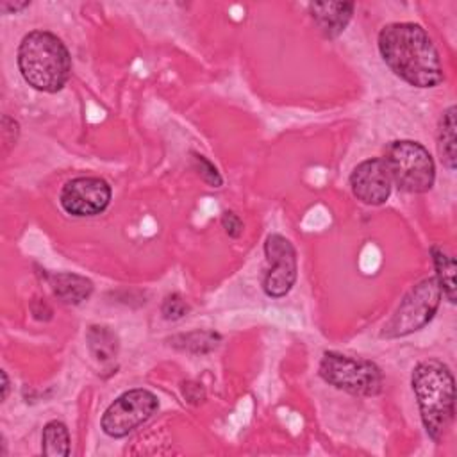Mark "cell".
Here are the masks:
<instances>
[{
    "mask_svg": "<svg viewBox=\"0 0 457 457\" xmlns=\"http://www.w3.org/2000/svg\"><path fill=\"white\" fill-rule=\"evenodd\" d=\"M184 396L193 402V403H198L204 400V389L200 384H195V382H186L184 384Z\"/></svg>",
    "mask_w": 457,
    "mask_h": 457,
    "instance_id": "44dd1931",
    "label": "cell"
},
{
    "mask_svg": "<svg viewBox=\"0 0 457 457\" xmlns=\"http://www.w3.org/2000/svg\"><path fill=\"white\" fill-rule=\"evenodd\" d=\"M18 68L25 82L34 89L57 93L70 79L71 57L55 34L32 30L20 43Z\"/></svg>",
    "mask_w": 457,
    "mask_h": 457,
    "instance_id": "7a4b0ae2",
    "label": "cell"
},
{
    "mask_svg": "<svg viewBox=\"0 0 457 457\" xmlns=\"http://www.w3.org/2000/svg\"><path fill=\"white\" fill-rule=\"evenodd\" d=\"M221 225L225 228V232L230 236V237H239L241 232H243V221L241 218L236 214V212H223L221 216Z\"/></svg>",
    "mask_w": 457,
    "mask_h": 457,
    "instance_id": "ffe728a7",
    "label": "cell"
},
{
    "mask_svg": "<svg viewBox=\"0 0 457 457\" xmlns=\"http://www.w3.org/2000/svg\"><path fill=\"white\" fill-rule=\"evenodd\" d=\"M268 270L264 273L262 289L271 298H280L291 291L296 280V252L289 239L280 234L268 236L264 243Z\"/></svg>",
    "mask_w": 457,
    "mask_h": 457,
    "instance_id": "ba28073f",
    "label": "cell"
},
{
    "mask_svg": "<svg viewBox=\"0 0 457 457\" xmlns=\"http://www.w3.org/2000/svg\"><path fill=\"white\" fill-rule=\"evenodd\" d=\"M391 182L407 193H425L434 186L436 166L428 150L411 139L393 141L384 157Z\"/></svg>",
    "mask_w": 457,
    "mask_h": 457,
    "instance_id": "277c9868",
    "label": "cell"
},
{
    "mask_svg": "<svg viewBox=\"0 0 457 457\" xmlns=\"http://www.w3.org/2000/svg\"><path fill=\"white\" fill-rule=\"evenodd\" d=\"M9 393V380H7V373L2 370V400L7 398Z\"/></svg>",
    "mask_w": 457,
    "mask_h": 457,
    "instance_id": "603a6c76",
    "label": "cell"
},
{
    "mask_svg": "<svg viewBox=\"0 0 457 457\" xmlns=\"http://www.w3.org/2000/svg\"><path fill=\"white\" fill-rule=\"evenodd\" d=\"M411 382L427 434L441 441L455 414V384L450 368L437 359L421 361Z\"/></svg>",
    "mask_w": 457,
    "mask_h": 457,
    "instance_id": "3957f363",
    "label": "cell"
},
{
    "mask_svg": "<svg viewBox=\"0 0 457 457\" xmlns=\"http://www.w3.org/2000/svg\"><path fill=\"white\" fill-rule=\"evenodd\" d=\"M430 253L436 268V280L441 287V295L450 303H455V261L441 246H432Z\"/></svg>",
    "mask_w": 457,
    "mask_h": 457,
    "instance_id": "5bb4252c",
    "label": "cell"
},
{
    "mask_svg": "<svg viewBox=\"0 0 457 457\" xmlns=\"http://www.w3.org/2000/svg\"><path fill=\"white\" fill-rule=\"evenodd\" d=\"M391 177L384 159L373 157L359 162L350 173L352 193L366 205H380L391 195Z\"/></svg>",
    "mask_w": 457,
    "mask_h": 457,
    "instance_id": "30bf717a",
    "label": "cell"
},
{
    "mask_svg": "<svg viewBox=\"0 0 457 457\" xmlns=\"http://www.w3.org/2000/svg\"><path fill=\"white\" fill-rule=\"evenodd\" d=\"M50 286L54 295L68 305H79L93 293V284L89 278L70 271L50 275Z\"/></svg>",
    "mask_w": 457,
    "mask_h": 457,
    "instance_id": "7c38bea8",
    "label": "cell"
},
{
    "mask_svg": "<svg viewBox=\"0 0 457 457\" xmlns=\"http://www.w3.org/2000/svg\"><path fill=\"white\" fill-rule=\"evenodd\" d=\"M437 152H439L441 162L448 170H455V159H457V152H455V105L448 107L443 112L441 120H439Z\"/></svg>",
    "mask_w": 457,
    "mask_h": 457,
    "instance_id": "4fadbf2b",
    "label": "cell"
},
{
    "mask_svg": "<svg viewBox=\"0 0 457 457\" xmlns=\"http://www.w3.org/2000/svg\"><path fill=\"white\" fill-rule=\"evenodd\" d=\"M43 455L68 457L70 455V432L62 421L52 420L43 428Z\"/></svg>",
    "mask_w": 457,
    "mask_h": 457,
    "instance_id": "9a60e30c",
    "label": "cell"
},
{
    "mask_svg": "<svg viewBox=\"0 0 457 457\" xmlns=\"http://www.w3.org/2000/svg\"><path fill=\"white\" fill-rule=\"evenodd\" d=\"M441 287L436 277L418 282L400 302L391 320L384 325L382 337L395 339L425 327L436 314L441 302Z\"/></svg>",
    "mask_w": 457,
    "mask_h": 457,
    "instance_id": "8992f818",
    "label": "cell"
},
{
    "mask_svg": "<svg viewBox=\"0 0 457 457\" xmlns=\"http://www.w3.org/2000/svg\"><path fill=\"white\" fill-rule=\"evenodd\" d=\"M320 375L330 386L357 396H375L382 391L384 384L382 371L375 362L337 352L323 353Z\"/></svg>",
    "mask_w": 457,
    "mask_h": 457,
    "instance_id": "5b68a950",
    "label": "cell"
},
{
    "mask_svg": "<svg viewBox=\"0 0 457 457\" xmlns=\"http://www.w3.org/2000/svg\"><path fill=\"white\" fill-rule=\"evenodd\" d=\"M193 162H195V168L198 171V175L204 179V182H207L211 187H220L221 186V175L218 173L216 166L205 159L204 155L200 154H193Z\"/></svg>",
    "mask_w": 457,
    "mask_h": 457,
    "instance_id": "d6986e66",
    "label": "cell"
},
{
    "mask_svg": "<svg viewBox=\"0 0 457 457\" xmlns=\"http://www.w3.org/2000/svg\"><path fill=\"white\" fill-rule=\"evenodd\" d=\"M220 336L211 330H195L187 334H179L171 339L175 348L191 352V353H207L218 346Z\"/></svg>",
    "mask_w": 457,
    "mask_h": 457,
    "instance_id": "e0dca14e",
    "label": "cell"
},
{
    "mask_svg": "<svg viewBox=\"0 0 457 457\" xmlns=\"http://www.w3.org/2000/svg\"><path fill=\"white\" fill-rule=\"evenodd\" d=\"M159 407L157 396L146 389H130L120 395L104 412L100 425L111 437H125L148 421Z\"/></svg>",
    "mask_w": 457,
    "mask_h": 457,
    "instance_id": "52a82bcc",
    "label": "cell"
},
{
    "mask_svg": "<svg viewBox=\"0 0 457 457\" xmlns=\"http://www.w3.org/2000/svg\"><path fill=\"white\" fill-rule=\"evenodd\" d=\"M59 202L71 216H95L109 205L111 186L98 177H77L62 186Z\"/></svg>",
    "mask_w": 457,
    "mask_h": 457,
    "instance_id": "9c48e42d",
    "label": "cell"
},
{
    "mask_svg": "<svg viewBox=\"0 0 457 457\" xmlns=\"http://www.w3.org/2000/svg\"><path fill=\"white\" fill-rule=\"evenodd\" d=\"M87 346L96 361L105 362L118 353V337L107 327L93 325L87 330Z\"/></svg>",
    "mask_w": 457,
    "mask_h": 457,
    "instance_id": "2e32d148",
    "label": "cell"
},
{
    "mask_svg": "<svg viewBox=\"0 0 457 457\" xmlns=\"http://www.w3.org/2000/svg\"><path fill=\"white\" fill-rule=\"evenodd\" d=\"M378 50L391 71L407 84L414 87L441 84V57L423 27L411 21L386 25L378 34Z\"/></svg>",
    "mask_w": 457,
    "mask_h": 457,
    "instance_id": "6da1fadb",
    "label": "cell"
},
{
    "mask_svg": "<svg viewBox=\"0 0 457 457\" xmlns=\"http://www.w3.org/2000/svg\"><path fill=\"white\" fill-rule=\"evenodd\" d=\"M29 5V2H14V4H11V2H2V11L4 12H18V11H21V9H25Z\"/></svg>",
    "mask_w": 457,
    "mask_h": 457,
    "instance_id": "7402d4cb",
    "label": "cell"
},
{
    "mask_svg": "<svg viewBox=\"0 0 457 457\" xmlns=\"http://www.w3.org/2000/svg\"><path fill=\"white\" fill-rule=\"evenodd\" d=\"M187 311H189V305L186 303V300L179 293L168 295L162 300V305H161L162 318L168 320V321H175V320L184 318L187 314Z\"/></svg>",
    "mask_w": 457,
    "mask_h": 457,
    "instance_id": "ac0fdd59",
    "label": "cell"
},
{
    "mask_svg": "<svg viewBox=\"0 0 457 457\" xmlns=\"http://www.w3.org/2000/svg\"><path fill=\"white\" fill-rule=\"evenodd\" d=\"M353 12V4L350 2H323L311 4V16L318 25L320 32L332 39L337 37L348 25Z\"/></svg>",
    "mask_w": 457,
    "mask_h": 457,
    "instance_id": "8fae6325",
    "label": "cell"
}]
</instances>
